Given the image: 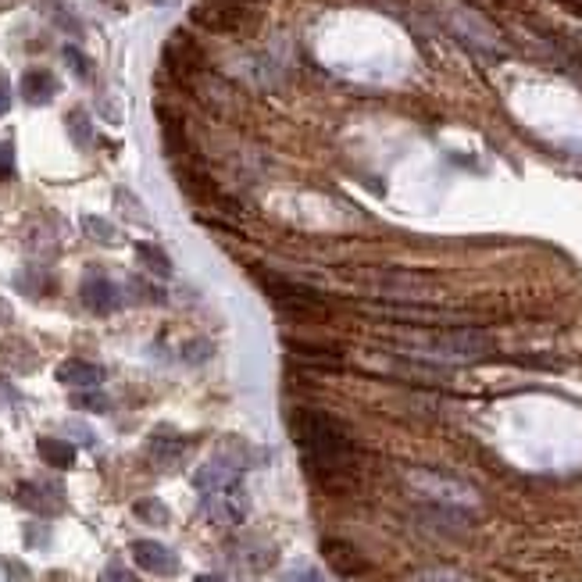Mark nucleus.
Here are the masks:
<instances>
[{"mask_svg":"<svg viewBox=\"0 0 582 582\" xmlns=\"http://www.w3.org/2000/svg\"><path fill=\"white\" fill-rule=\"evenodd\" d=\"M193 582H226L222 576H211V572H204V576H197Z\"/></svg>","mask_w":582,"mask_h":582,"instance_id":"30","label":"nucleus"},{"mask_svg":"<svg viewBox=\"0 0 582 582\" xmlns=\"http://www.w3.org/2000/svg\"><path fill=\"white\" fill-rule=\"evenodd\" d=\"M61 58H64V64H68L79 79H90V75H93V64H90V58H86L79 47H72V44H68V47L61 51Z\"/></svg>","mask_w":582,"mask_h":582,"instance_id":"23","label":"nucleus"},{"mask_svg":"<svg viewBox=\"0 0 582 582\" xmlns=\"http://www.w3.org/2000/svg\"><path fill=\"white\" fill-rule=\"evenodd\" d=\"M136 257H140V265L150 272V276H158V279H169L172 276V257L158 247V243H136Z\"/></svg>","mask_w":582,"mask_h":582,"instance_id":"16","label":"nucleus"},{"mask_svg":"<svg viewBox=\"0 0 582 582\" xmlns=\"http://www.w3.org/2000/svg\"><path fill=\"white\" fill-rule=\"evenodd\" d=\"M193 22L211 29V33H243L250 25V15H247V4L239 0H218V4H197L193 11Z\"/></svg>","mask_w":582,"mask_h":582,"instance_id":"4","label":"nucleus"},{"mask_svg":"<svg viewBox=\"0 0 582 582\" xmlns=\"http://www.w3.org/2000/svg\"><path fill=\"white\" fill-rule=\"evenodd\" d=\"M15 175V143L11 140H0V186Z\"/></svg>","mask_w":582,"mask_h":582,"instance_id":"26","label":"nucleus"},{"mask_svg":"<svg viewBox=\"0 0 582 582\" xmlns=\"http://www.w3.org/2000/svg\"><path fill=\"white\" fill-rule=\"evenodd\" d=\"M175 179H179V186L186 189V197H193V200H215V197H218V193H215L211 175H204L200 169L175 165Z\"/></svg>","mask_w":582,"mask_h":582,"instance_id":"14","label":"nucleus"},{"mask_svg":"<svg viewBox=\"0 0 582 582\" xmlns=\"http://www.w3.org/2000/svg\"><path fill=\"white\" fill-rule=\"evenodd\" d=\"M79 300H82L86 311H93V315H112V311H118V304H121V293H118V286L108 276L90 272V276L79 283Z\"/></svg>","mask_w":582,"mask_h":582,"instance_id":"9","label":"nucleus"},{"mask_svg":"<svg viewBox=\"0 0 582 582\" xmlns=\"http://www.w3.org/2000/svg\"><path fill=\"white\" fill-rule=\"evenodd\" d=\"M150 4H161V7H175L179 0H150Z\"/></svg>","mask_w":582,"mask_h":582,"instance_id":"32","label":"nucleus"},{"mask_svg":"<svg viewBox=\"0 0 582 582\" xmlns=\"http://www.w3.org/2000/svg\"><path fill=\"white\" fill-rule=\"evenodd\" d=\"M61 82L54 72H47V68H29L25 75H22V97H25V104H33V108H44V104H51L54 97H58Z\"/></svg>","mask_w":582,"mask_h":582,"instance_id":"12","label":"nucleus"},{"mask_svg":"<svg viewBox=\"0 0 582 582\" xmlns=\"http://www.w3.org/2000/svg\"><path fill=\"white\" fill-rule=\"evenodd\" d=\"M165 68L172 72L179 82L189 86L204 72V54H200V47L186 33H172L169 44H165Z\"/></svg>","mask_w":582,"mask_h":582,"instance_id":"5","label":"nucleus"},{"mask_svg":"<svg viewBox=\"0 0 582 582\" xmlns=\"http://www.w3.org/2000/svg\"><path fill=\"white\" fill-rule=\"evenodd\" d=\"M36 451H40V458L51 468H61V471H64V468L75 465V443H68V440L40 436V440H36Z\"/></svg>","mask_w":582,"mask_h":582,"instance_id":"15","label":"nucleus"},{"mask_svg":"<svg viewBox=\"0 0 582 582\" xmlns=\"http://www.w3.org/2000/svg\"><path fill=\"white\" fill-rule=\"evenodd\" d=\"M322 558L329 561V568L336 572V576H344V579H354V576H361L364 568H368V561L361 558V550L347 543V539H322Z\"/></svg>","mask_w":582,"mask_h":582,"instance_id":"10","label":"nucleus"},{"mask_svg":"<svg viewBox=\"0 0 582 582\" xmlns=\"http://www.w3.org/2000/svg\"><path fill=\"white\" fill-rule=\"evenodd\" d=\"M182 447H186V440H182V436H175L172 429H158V432L150 436V443H147L150 458H154V461H161V465L175 461V458L182 454Z\"/></svg>","mask_w":582,"mask_h":582,"instance_id":"17","label":"nucleus"},{"mask_svg":"<svg viewBox=\"0 0 582 582\" xmlns=\"http://www.w3.org/2000/svg\"><path fill=\"white\" fill-rule=\"evenodd\" d=\"M15 497H18L22 508H29L36 515H58V511H64V490H61L58 482H18Z\"/></svg>","mask_w":582,"mask_h":582,"instance_id":"8","label":"nucleus"},{"mask_svg":"<svg viewBox=\"0 0 582 582\" xmlns=\"http://www.w3.org/2000/svg\"><path fill=\"white\" fill-rule=\"evenodd\" d=\"M129 550H132V561H136L143 572H150V576L172 579L175 572H179V554H175L172 547L158 543V539H136Z\"/></svg>","mask_w":582,"mask_h":582,"instance_id":"7","label":"nucleus"},{"mask_svg":"<svg viewBox=\"0 0 582 582\" xmlns=\"http://www.w3.org/2000/svg\"><path fill=\"white\" fill-rule=\"evenodd\" d=\"M286 347H290L293 357H300L304 364H325V368H333V364L344 361V354L336 347H315V344H296V340H290Z\"/></svg>","mask_w":582,"mask_h":582,"instance_id":"18","label":"nucleus"},{"mask_svg":"<svg viewBox=\"0 0 582 582\" xmlns=\"http://www.w3.org/2000/svg\"><path fill=\"white\" fill-rule=\"evenodd\" d=\"M7 108H11V86H7V79L0 75V115H7Z\"/></svg>","mask_w":582,"mask_h":582,"instance_id":"29","label":"nucleus"},{"mask_svg":"<svg viewBox=\"0 0 582 582\" xmlns=\"http://www.w3.org/2000/svg\"><path fill=\"white\" fill-rule=\"evenodd\" d=\"M68 132H72V140H75L82 150L93 143V129H90V118H86V112H72V115H68Z\"/></svg>","mask_w":582,"mask_h":582,"instance_id":"21","label":"nucleus"},{"mask_svg":"<svg viewBox=\"0 0 582 582\" xmlns=\"http://www.w3.org/2000/svg\"><path fill=\"white\" fill-rule=\"evenodd\" d=\"M257 283H261V290L272 296V304L279 307V311H286L293 318H325L329 315V304H325V296L318 290H311V286H304V283H290V279H272V276H257Z\"/></svg>","mask_w":582,"mask_h":582,"instance_id":"2","label":"nucleus"},{"mask_svg":"<svg viewBox=\"0 0 582 582\" xmlns=\"http://www.w3.org/2000/svg\"><path fill=\"white\" fill-rule=\"evenodd\" d=\"M72 408H79V411H104L112 408V401L104 397V393H90V390H79L75 397H72Z\"/></svg>","mask_w":582,"mask_h":582,"instance_id":"24","label":"nucleus"},{"mask_svg":"<svg viewBox=\"0 0 582 582\" xmlns=\"http://www.w3.org/2000/svg\"><path fill=\"white\" fill-rule=\"evenodd\" d=\"M290 436L300 451V465L307 468L311 479L333 486L354 468V440L350 432L325 411L296 408L290 414Z\"/></svg>","mask_w":582,"mask_h":582,"instance_id":"1","label":"nucleus"},{"mask_svg":"<svg viewBox=\"0 0 582 582\" xmlns=\"http://www.w3.org/2000/svg\"><path fill=\"white\" fill-rule=\"evenodd\" d=\"M4 576L11 582H25L29 579V568L22 561H15V558H4Z\"/></svg>","mask_w":582,"mask_h":582,"instance_id":"28","label":"nucleus"},{"mask_svg":"<svg viewBox=\"0 0 582 582\" xmlns=\"http://www.w3.org/2000/svg\"><path fill=\"white\" fill-rule=\"evenodd\" d=\"M82 229L93 236V239H101V243H115L118 239V229L112 222H104V218H97V215H86L82 218Z\"/></svg>","mask_w":582,"mask_h":582,"instance_id":"22","label":"nucleus"},{"mask_svg":"<svg viewBox=\"0 0 582 582\" xmlns=\"http://www.w3.org/2000/svg\"><path fill=\"white\" fill-rule=\"evenodd\" d=\"M132 515L147 525H169V508H165L158 497H143V500H136V504H132Z\"/></svg>","mask_w":582,"mask_h":582,"instance_id":"20","label":"nucleus"},{"mask_svg":"<svg viewBox=\"0 0 582 582\" xmlns=\"http://www.w3.org/2000/svg\"><path fill=\"white\" fill-rule=\"evenodd\" d=\"M97 582H140V579H136V576H132V572H129L121 561H112V565L101 572V579H97Z\"/></svg>","mask_w":582,"mask_h":582,"instance_id":"27","label":"nucleus"},{"mask_svg":"<svg viewBox=\"0 0 582 582\" xmlns=\"http://www.w3.org/2000/svg\"><path fill=\"white\" fill-rule=\"evenodd\" d=\"M247 511H250V504H247V497L229 486V490H215V493H204V515H208V522L215 525H243L247 522Z\"/></svg>","mask_w":582,"mask_h":582,"instance_id":"6","label":"nucleus"},{"mask_svg":"<svg viewBox=\"0 0 582 582\" xmlns=\"http://www.w3.org/2000/svg\"><path fill=\"white\" fill-rule=\"evenodd\" d=\"M158 118H161V132H165V150L172 158H179L186 150V125H182V118L172 115L169 108H158Z\"/></svg>","mask_w":582,"mask_h":582,"instance_id":"19","label":"nucleus"},{"mask_svg":"<svg viewBox=\"0 0 582 582\" xmlns=\"http://www.w3.org/2000/svg\"><path fill=\"white\" fill-rule=\"evenodd\" d=\"M193 486L200 493H215V490H229L239 486V465L229 458H211L208 465H200L193 471Z\"/></svg>","mask_w":582,"mask_h":582,"instance_id":"11","label":"nucleus"},{"mask_svg":"<svg viewBox=\"0 0 582 582\" xmlns=\"http://www.w3.org/2000/svg\"><path fill=\"white\" fill-rule=\"evenodd\" d=\"M283 582H329L318 568L311 565H293L290 572H283Z\"/></svg>","mask_w":582,"mask_h":582,"instance_id":"25","label":"nucleus"},{"mask_svg":"<svg viewBox=\"0 0 582 582\" xmlns=\"http://www.w3.org/2000/svg\"><path fill=\"white\" fill-rule=\"evenodd\" d=\"M425 354H440V357H458V361H471V357H486L493 354V340L486 333L475 329H451V333H432L425 344Z\"/></svg>","mask_w":582,"mask_h":582,"instance_id":"3","label":"nucleus"},{"mask_svg":"<svg viewBox=\"0 0 582 582\" xmlns=\"http://www.w3.org/2000/svg\"><path fill=\"white\" fill-rule=\"evenodd\" d=\"M58 383L72 386V390H93V386H101V383H104V368H101V364H93V361H79V357H72V361H61L58 364Z\"/></svg>","mask_w":582,"mask_h":582,"instance_id":"13","label":"nucleus"},{"mask_svg":"<svg viewBox=\"0 0 582 582\" xmlns=\"http://www.w3.org/2000/svg\"><path fill=\"white\" fill-rule=\"evenodd\" d=\"M0 322H11V307L0 300Z\"/></svg>","mask_w":582,"mask_h":582,"instance_id":"31","label":"nucleus"}]
</instances>
